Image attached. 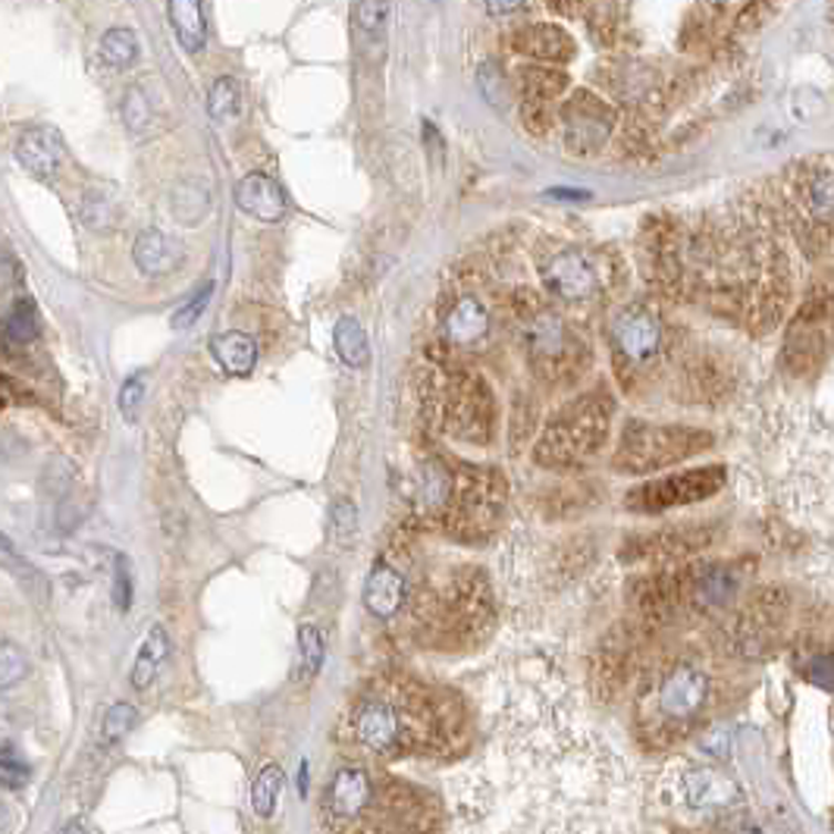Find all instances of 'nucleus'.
<instances>
[{
    "instance_id": "obj_42",
    "label": "nucleus",
    "mask_w": 834,
    "mask_h": 834,
    "mask_svg": "<svg viewBox=\"0 0 834 834\" xmlns=\"http://www.w3.org/2000/svg\"><path fill=\"white\" fill-rule=\"evenodd\" d=\"M330 528L336 540H348L358 531V505L352 499H336L330 509Z\"/></svg>"
},
{
    "instance_id": "obj_19",
    "label": "nucleus",
    "mask_w": 834,
    "mask_h": 834,
    "mask_svg": "<svg viewBox=\"0 0 834 834\" xmlns=\"http://www.w3.org/2000/svg\"><path fill=\"white\" fill-rule=\"evenodd\" d=\"M456 490V475L439 461L424 458L411 475V502L420 514H442Z\"/></svg>"
},
{
    "instance_id": "obj_52",
    "label": "nucleus",
    "mask_w": 834,
    "mask_h": 834,
    "mask_svg": "<svg viewBox=\"0 0 834 834\" xmlns=\"http://www.w3.org/2000/svg\"><path fill=\"white\" fill-rule=\"evenodd\" d=\"M555 3H559V7H565V10H571V7H574L577 0H555Z\"/></svg>"
},
{
    "instance_id": "obj_35",
    "label": "nucleus",
    "mask_w": 834,
    "mask_h": 834,
    "mask_svg": "<svg viewBox=\"0 0 834 834\" xmlns=\"http://www.w3.org/2000/svg\"><path fill=\"white\" fill-rule=\"evenodd\" d=\"M101 58L104 63H111L116 70H126L138 60V39L133 29H111L101 39Z\"/></svg>"
},
{
    "instance_id": "obj_45",
    "label": "nucleus",
    "mask_w": 834,
    "mask_h": 834,
    "mask_svg": "<svg viewBox=\"0 0 834 834\" xmlns=\"http://www.w3.org/2000/svg\"><path fill=\"white\" fill-rule=\"evenodd\" d=\"M142 398H145V374H135L123 383V389H119V411L126 420H133L135 411H138V405H142Z\"/></svg>"
},
{
    "instance_id": "obj_28",
    "label": "nucleus",
    "mask_w": 834,
    "mask_h": 834,
    "mask_svg": "<svg viewBox=\"0 0 834 834\" xmlns=\"http://www.w3.org/2000/svg\"><path fill=\"white\" fill-rule=\"evenodd\" d=\"M518 88H521L524 101H555L569 88V76L562 70L531 63V66L518 70Z\"/></svg>"
},
{
    "instance_id": "obj_2",
    "label": "nucleus",
    "mask_w": 834,
    "mask_h": 834,
    "mask_svg": "<svg viewBox=\"0 0 834 834\" xmlns=\"http://www.w3.org/2000/svg\"><path fill=\"white\" fill-rule=\"evenodd\" d=\"M612 402L606 396H581L569 402L533 449L536 465L543 468H571L593 458L608 437Z\"/></svg>"
},
{
    "instance_id": "obj_40",
    "label": "nucleus",
    "mask_w": 834,
    "mask_h": 834,
    "mask_svg": "<svg viewBox=\"0 0 834 834\" xmlns=\"http://www.w3.org/2000/svg\"><path fill=\"white\" fill-rule=\"evenodd\" d=\"M152 119H154L152 101H148V95L135 85V88H129L126 97H123V123H126V129H129L133 135H142V133H148Z\"/></svg>"
},
{
    "instance_id": "obj_20",
    "label": "nucleus",
    "mask_w": 834,
    "mask_h": 834,
    "mask_svg": "<svg viewBox=\"0 0 834 834\" xmlns=\"http://www.w3.org/2000/svg\"><path fill=\"white\" fill-rule=\"evenodd\" d=\"M487 333H490V307L471 292L458 295L442 317V340L458 348H468V345H477Z\"/></svg>"
},
{
    "instance_id": "obj_50",
    "label": "nucleus",
    "mask_w": 834,
    "mask_h": 834,
    "mask_svg": "<svg viewBox=\"0 0 834 834\" xmlns=\"http://www.w3.org/2000/svg\"><path fill=\"white\" fill-rule=\"evenodd\" d=\"M0 552H3V555H13V543L7 540V533L3 531H0Z\"/></svg>"
},
{
    "instance_id": "obj_17",
    "label": "nucleus",
    "mask_w": 834,
    "mask_h": 834,
    "mask_svg": "<svg viewBox=\"0 0 834 834\" xmlns=\"http://www.w3.org/2000/svg\"><path fill=\"white\" fill-rule=\"evenodd\" d=\"M502 44L514 51V54H524V58H536L543 63H569L574 58V39L562 25H552V22H524V25H514L512 32H505Z\"/></svg>"
},
{
    "instance_id": "obj_43",
    "label": "nucleus",
    "mask_w": 834,
    "mask_h": 834,
    "mask_svg": "<svg viewBox=\"0 0 834 834\" xmlns=\"http://www.w3.org/2000/svg\"><path fill=\"white\" fill-rule=\"evenodd\" d=\"M210 295H213V283H205L198 292H195V299H191V302H186L179 311H176V314H173V330H189L191 323L205 314Z\"/></svg>"
},
{
    "instance_id": "obj_34",
    "label": "nucleus",
    "mask_w": 834,
    "mask_h": 834,
    "mask_svg": "<svg viewBox=\"0 0 834 834\" xmlns=\"http://www.w3.org/2000/svg\"><path fill=\"white\" fill-rule=\"evenodd\" d=\"M39 307L29 299H20V302L10 307V314L3 317V336L13 345H25L39 336Z\"/></svg>"
},
{
    "instance_id": "obj_47",
    "label": "nucleus",
    "mask_w": 834,
    "mask_h": 834,
    "mask_svg": "<svg viewBox=\"0 0 834 834\" xmlns=\"http://www.w3.org/2000/svg\"><path fill=\"white\" fill-rule=\"evenodd\" d=\"M702 747H706L709 753H716V757H724V753H728V738H724V731H721V728L709 731L706 740H702Z\"/></svg>"
},
{
    "instance_id": "obj_32",
    "label": "nucleus",
    "mask_w": 834,
    "mask_h": 834,
    "mask_svg": "<svg viewBox=\"0 0 834 834\" xmlns=\"http://www.w3.org/2000/svg\"><path fill=\"white\" fill-rule=\"evenodd\" d=\"M333 345H336V355L345 367H364L371 361V342H367V333L358 321L352 317H342L333 330Z\"/></svg>"
},
{
    "instance_id": "obj_36",
    "label": "nucleus",
    "mask_w": 834,
    "mask_h": 834,
    "mask_svg": "<svg viewBox=\"0 0 834 834\" xmlns=\"http://www.w3.org/2000/svg\"><path fill=\"white\" fill-rule=\"evenodd\" d=\"M352 25L364 39H383L389 25V0H358L352 10Z\"/></svg>"
},
{
    "instance_id": "obj_4",
    "label": "nucleus",
    "mask_w": 834,
    "mask_h": 834,
    "mask_svg": "<svg viewBox=\"0 0 834 834\" xmlns=\"http://www.w3.org/2000/svg\"><path fill=\"white\" fill-rule=\"evenodd\" d=\"M442 424L468 442H490L496 430V405L490 386L471 371H452L442 379Z\"/></svg>"
},
{
    "instance_id": "obj_5",
    "label": "nucleus",
    "mask_w": 834,
    "mask_h": 834,
    "mask_svg": "<svg viewBox=\"0 0 834 834\" xmlns=\"http://www.w3.org/2000/svg\"><path fill=\"white\" fill-rule=\"evenodd\" d=\"M524 345L533 371L550 383L574 379L587 361L584 342L574 336L569 323L559 321L550 311L531 314V321L524 323Z\"/></svg>"
},
{
    "instance_id": "obj_11",
    "label": "nucleus",
    "mask_w": 834,
    "mask_h": 834,
    "mask_svg": "<svg viewBox=\"0 0 834 834\" xmlns=\"http://www.w3.org/2000/svg\"><path fill=\"white\" fill-rule=\"evenodd\" d=\"M345 724H348L352 740L377 757H393L402 750V721H398L396 702L389 697H377V694L361 697L348 709Z\"/></svg>"
},
{
    "instance_id": "obj_3",
    "label": "nucleus",
    "mask_w": 834,
    "mask_h": 834,
    "mask_svg": "<svg viewBox=\"0 0 834 834\" xmlns=\"http://www.w3.org/2000/svg\"><path fill=\"white\" fill-rule=\"evenodd\" d=\"M712 446V437L690 427H656V424H627L625 437L615 452V468L625 475H649L684 458H694Z\"/></svg>"
},
{
    "instance_id": "obj_26",
    "label": "nucleus",
    "mask_w": 834,
    "mask_h": 834,
    "mask_svg": "<svg viewBox=\"0 0 834 834\" xmlns=\"http://www.w3.org/2000/svg\"><path fill=\"white\" fill-rule=\"evenodd\" d=\"M170 10V25L176 32V41L189 51L198 54L208 44V20H205V7L201 0H167Z\"/></svg>"
},
{
    "instance_id": "obj_29",
    "label": "nucleus",
    "mask_w": 834,
    "mask_h": 834,
    "mask_svg": "<svg viewBox=\"0 0 834 834\" xmlns=\"http://www.w3.org/2000/svg\"><path fill=\"white\" fill-rule=\"evenodd\" d=\"M323 659H326V640L323 630L317 625H302L299 627V653H295V671L292 681L295 684H311L321 675Z\"/></svg>"
},
{
    "instance_id": "obj_48",
    "label": "nucleus",
    "mask_w": 834,
    "mask_h": 834,
    "mask_svg": "<svg viewBox=\"0 0 834 834\" xmlns=\"http://www.w3.org/2000/svg\"><path fill=\"white\" fill-rule=\"evenodd\" d=\"M483 3H487V10H490L493 17H509L514 10H521L524 0H483Z\"/></svg>"
},
{
    "instance_id": "obj_46",
    "label": "nucleus",
    "mask_w": 834,
    "mask_h": 834,
    "mask_svg": "<svg viewBox=\"0 0 834 834\" xmlns=\"http://www.w3.org/2000/svg\"><path fill=\"white\" fill-rule=\"evenodd\" d=\"M521 116H524L531 133H546L552 126V116H555L552 114V101H524Z\"/></svg>"
},
{
    "instance_id": "obj_1",
    "label": "nucleus",
    "mask_w": 834,
    "mask_h": 834,
    "mask_svg": "<svg viewBox=\"0 0 834 834\" xmlns=\"http://www.w3.org/2000/svg\"><path fill=\"white\" fill-rule=\"evenodd\" d=\"M716 678L697 659H675L644 690L640 719L653 738H678L712 709Z\"/></svg>"
},
{
    "instance_id": "obj_33",
    "label": "nucleus",
    "mask_w": 834,
    "mask_h": 834,
    "mask_svg": "<svg viewBox=\"0 0 834 834\" xmlns=\"http://www.w3.org/2000/svg\"><path fill=\"white\" fill-rule=\"evenodd\" d=\"M283 784L285 775L280 765H264L258 772L254 784H251V806H254V813L261 815V819H270V815L277 813V800H280Z\"/></svg>"
},
{
    "instance_id": "obj_44",
    "label": "nucleus",
    "mask_w": 834,
    "mask_h": 834,
    "mask_svg": "<svg viewBox=\"0 0 834 834\" xmlns=\"http://www.w3.org/2000/svg\"><path fill=\"white\" fill-rule=\"evenodd\" d=\"M114 606L119 612L133 606V574H129V562L123 555H116L114 565Z\"/></svg>"
},
{
    "instance_id": "obj_30",
    "label": "nucleus",
    "mask_w": 834,
    "mask_h": 834,
    "mask_svg": "<svg viewBox=\"0 0 834 834\" xmlns=\"http://www.w3.org/2000/svg\"><path fill=\"white\" fill-rule=\"evenodd\" d=\"M210 213V189L201 179H186L173 189V217L183 227H198Z\"/></svg>"
},
{
    "instance_id": "obj_7",
    "label": "nucleus",
    "mask_w": 834,
    "mask_h": 834,
    "mask_svg": "<svg viewBox=\"0 0 834 834\" xmlns=\"http://www.w3.org/2000/svg\"><path fill=\"white\" fill-rule=\"evenodd\" d=\"M505 499V483L502 477L490 471H465L456 475V490L446 509L449 528L458 533H487L499 518Z\"/></svg>"
},
{
    "instance_id": "obj_16",
    "label": "nucleus",
    "mask_w": 834,
    "mask_h": 834,
    "mask_svg": "<svg viewBox=\"0 0 834 834\" xmlns=\"http://www.w3.org/2000/svg\"><path fill=\"white\" fill-rule=\"evenodd\" d=\"M712 528L706 524H678L659 533H644L640 540H630L625 555L646 559V562H681L687 555H697L712 543Z\"/></svg>"
},
{
    "instance_id": "obj_15",
    "label": "nucleus",
    "mask_w": 834,
    "mask_h": 834,
    "mask_svg": "<svg viewBox=\"0 0 834 834\" xmlns=\"http://www.w3.org/2000/svg\"><path fill=\"white\" fill-rule=\"evenodd\" d=\"M374 800V784L364 769L345 765L336 775L330 778L326 794H323V819L330 828H345L352 825L361 813H367Z\"/></svg>"
},
{
    "instance_id": "obj_6",
    "label": "nucleus",
    "mask_w": 834,
    "mask_h": 834,
    "mask_svg": "<svg viewBox=\"0 0 834 834\" xmlns=\"http://www.w3.org/2000/svg\"><path fill=\"white\" fill-rule=\"evenodd\" d=\"M608 342H612V352L618 361V374L625 379L640 377L663 358L665 326L649 307L630 304L612 317Z\"/></svg>"
},
{
    "instance_id": "obj_23",
    "label": "nucleus",
    "mask_w": 834,
    "mask_h": 834,
    "mask_svg": "<svg viewBox=\"0 0 834 834\" xmlns=\"http://www.w3.org/2000/svg\"><path fill=\"white\" fill-rule=\"evenodd\" d=\"M17 160L35 179H54L60 167V135L48 126L25 129L17 138Z\"/></svg>"
},
{
    "instance_id": "obj_27",
    "label": "nucleus",
    "mask_w": 834,
    "mask_h": 834,
    "mask_svg": "<svg viewBox=\"0 0 834 834\" xmlns=\"http://www.w3.org/2000/svg\"><path fill=\"white\" fill-rule=\"evenodd\" d=\"M796 198H800V205L806 208V213L813 217V220H822V223H828V217H832V170L822 164V167H806V170L796 176L794 183Z\"/></svg>"
},
{
    "instance_id": "obj_18",
    "label": "nucleus",
    "mask_w": 834,
    "mask_h": 834,
    "mask_svg": "<svg viewBox=\"0 0 834 834\" xmlns=\"http://www.w3.org/2000/svg\"><path fill=\"white\" fill-rule=\"evenodd\" d=\"M236 205H239L242 213L261 220V223H277V220H283L285 210H289L285 191L267 173H248V176H242V183L236 186Z\"/></svg>"
},
{
    "instance_id": "obj_39",
    "label": "nucleus",
    "mask_w": 834,
    "mask_h": 834,
    "mask_svg": "<svg viewBox=\"0 0 834 834\" xmlns=\"http://www.w3.org/2000/svg\"><path fill=\"white\" fill-rule=\"evenodd\" d=\"M25 675H29L25 649L13 640H0V690H10V687L22 684Z\"/></svg>"
},
{
    "instance_id": "obj_24",
    "label": "nucleus",
    "mask_w": 834,
    "mask_h": 834,
    "mask_svg": "<svg viewBox=\"0 0 834 834\" xmlns=\"http://www.w3.org/2000/svg\"><path fill=\"white\" fill-rule=\"evenodd\" d=\"M210 355L232 377H248L254 371V364H258V342L251 340L248 333L227 330V333H217L210 340Z\"/></svg>"
},
{
    "instance_id": "obj_12",
    "label": "nucleus",
    "mask_w": 834,
    "mask_h": 834,
    "mask_svg": "<svg viewBox=\"0 0 834 834\" xmlns=\"http://www.w3.org/2000/svg\"><path fill=\"white\" fill-rule=\"evenodd\" d=\"M615 129V111L590 92H577L562 107V135L571 154H596Z\"/></svg>"
},
{
    "instance_id": "obj_31",
    "label": "nucleus",
    "mask_w": 834,
    "mask_h": 834,
    "mask_svg": "<svg viewBox=\"0 0 834 834\" xmlns=\"http://www.w3.org/2000/svg\"><path fill=\"white\" fill-rule=\"evenodd\" d=\"M79 213H82V223L92 229V232H114L119 227V220H123L119 201L104 189L85 191L82 205H79Z\"/></svg>"
},
{
    "instance_id": "obj_10",
    "label": "nucleus",
    "mask_w": 834,
    "mask_h": 834,
    "mask_svg": "<svg viewBox=\"0 0 834 834\" xmlns=\"http://www.w3.org/2000/svg\"><path fill=\"white\" fill-rule=\"evenodd\" d=\"M543 285L559 302L587 304L603 295V273L581 248H565L543 264Z\"/></svg>"
},
{
    "instance_id": "obj_25",
    "label": "nucleus",
    "mask_w": 834,
    "mask_h": 834,
    "mask_svg": "<svg viewBox=\"0 0 834 834\" xmlns=\"http://www.w3.org/2000/svg\"><path fill=\"white\" fill-rule=\"evenodd\" d=\"M167 659H170V634H167L164 625H152L145 644L138 646V656H135L133 671H129V684L135 690H148L157 681V675H160Z\"/></svg>"
},
{
    "instance_id": "obj_51",
    "label": "nucleus",
    "mask_w": 834,
    "mask_h": 834,
    "mask_svg": "<svg viewBox=\"0 0 834 834\" xmlns=\"http://www.w3.org/2000/svg\"><path fill=\"white\" fill-rule=\"evenodd\" d=\"M299 784H302L299 791H302V794H307V762H302V775H299Z\"/></svg>"
},
{
    "instance_id": "obj_13",
    "label": "nucleus",
    "mask_w": 834,
    "mask_h": 834,
    "mask_svg": "<svg viewBox=\"0 0 834 834\" xmlns=\"http://www.w3.org/2000/svg\"><path fill=\"white\" fill-rule=\"evenodd\" d=\"M743 587V569L731 562H690L687 577V608L697 615H712L738 600Z\"/></svg>"
},
{
    "instance_id": "obj_38",
    "label": "nucleus",
    "mask_w": 834,
    "mask_h": 834,
    "mask_svg": "<svg viewBox=\"0 0 834 834\" xmlns=\"http://www.w3.org/2000/svg\"><path fill=\"white\" fill-rule=\"evenodd\" d=\"M29 778H32V765L20 753V747L17 743H3L0 747V788L20 791V788L29 784Z\"/></svg>"
},
{
    "instance_id": "obj_9",
    "label": "nucleus",
    "mask_w": 834,
    "mask_h": 834,
    "mask_svg": "<svg viewBox=\"0 0 834 834\" xmlns=\"http://www.w3.org/2000/svg\"><path fill=\"white\" fill-rule=\"evenodd\" d=\"M784 608H788V600L778 590L757 593L747 606L740 608V615H734V622L728 625V649L734 656H743V659L762 656L769 649V644L775 640L781 622H784Z\"/></svg>"
},
{
    "instance_id": "obj_21",
    "label": "nucleus",
    "mask_w": 834,
    "mask_h": 834,
    "mask_svg": "<svg viewBox=\"0 0 834 834\" xmlns=\"http://www.w3.org/2000/svg\"><path fill=\"white\" fill-rule=\"evenodd\" d=\"M183 258H186L183 246H179L173 236L160 232V229H145L133 246L135 267H138L145 277H152V280H157V277H170L173 270L183 264Z\"/></svg>"
},
{
    "instance_id": "obj_49",
    "label": "nucleus",
    "mask_w": 834,
    "mask_h": 834,
    "mask_svg": "<svg viewBox=\"0 0 834 834\" xmlns=\"http://www.w3.org/2000/svg\"><path fill=\"white\" fill-rule=\"evenodd\" d=\"M552 198H587V191H569V189H555L550 191Z\"/></svg>"
},
{
    "instance_id": "obj_22",
    "label": "nucleus",
    "mask_w": 834,
    "mask_h": 834,
    "mask_svg": "<svg viewBox=\"0 0 834 834\" xmlns=\"http://www.w3.org/2000/svg\"><path fill=\"white\" fill-rule=\"evenodd\" d=\"M408 600V584L389 562H377L364 584V606L374 618H393Z\"/></svg>"
},
{
    "instance_id": "obj_14",
    "label": "nucleus",
    "mask_w": 834,
    "mask_h": 834,
    "mask_svg": "<svg viewBox=\"0 0 834 834\" xmlns=\"http://www.w3.org/2000/svg\"><path fill=\"white\" fill-rule=\"evenodd\" d=\"M681 800L694 813H734L740 784L719 765H697L684 772Z\"/></svg>"
},
{
    "instance_id": "obj_37",
    "label": "nucleus",
    "mask_w": 834,
    "mask_h": 834,
    "mask_svg": "<svg viewBox=\"0 0 834 834\" xmlns=\"http://www.w3.org/2000/svg\"><path fill=\"white\" fill-rule=\"evenodd\" d=\"M239 104H242V92H239V82L232 76H220L210 85L208 114L217 123H227V119L239 114Z\"/></svg>"
},
{
    "instance_id": "obj_8",
    "label": "nucleus",
    "mask_w": 834,
    "mask_h": 834,
    "mask_svg": "<svg viewBox=\"0 0 834 834\" xmlns=\"http://www.w3.org/2000/svg\"><path fill=\"white\" fill-rule=\"evenodd\" d=\"M721 487H724L721 468H697V471H684V475L663 477L646 487H637L627 496V505L644 514H656L665 509H681V505L702 502V499L719 493Z\"/></svg>"
},
{
    "instance_id": "obj_41",
    "label": "nucleus",
    "mask_w": 834,
    "mask_h": 834,
    "mask_svg": "<svg viewBox=\"0 0 834 834\" xmlns=\"http://www.w3.org/2000/svg\"><path fill=\"white\" fill-rule=\"evenodd\" d=\"M138 721V712L129 702H114L107 712H104V721H101V740L104 743H119Z\"/></svg>"
}]
</instances>
